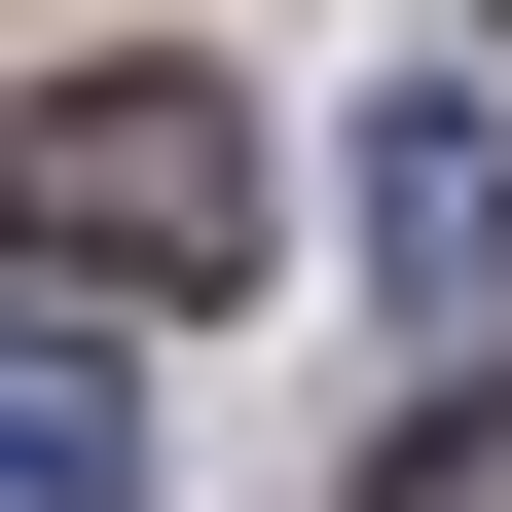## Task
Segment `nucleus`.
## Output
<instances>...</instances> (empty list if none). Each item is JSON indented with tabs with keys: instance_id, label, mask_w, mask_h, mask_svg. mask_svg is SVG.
Returning <instances> with one entry per match:
<instances>
[{
	"instance_id": "nucleus-1",
	"label": "nucleus",
	"mask_w": 512,
	"mask_h": 512,
	"mask_svg": "<svg viewBox=\"0 0 512 512\" xmlns=\"http://www.w3.org/2000/svg\"><path fill=\"white\" fill-rule=\"evenodd\" d=\"M0 256L37 293H220L256 256V110L220 74H37L0 110Z\"/></svg>"
},
{
	"instance_id": "nucleus-2",
	"label": "nucleus",
	"mask_w": 512,
	"mask_h": 512,
	"mask_svg": "<svg viewBox=\"0 0 512 512\" xmlns=\"http://www.w3.org/2000/svg\"><path fill=\"white\" fill-rule=\"evenodd\" d=\"M366 293H403V330L512 293V74H403V110H366Z\"/></svg>"
},
{
	"instance_id": "nucleus-3",
	"label": "nucleus",
	"mask_w": 512,
	"mask_h": 512,
	"mask_svg": "<svg viewBox=\"0 0 512 512\" xmlns=\"http://www.w3.org/2000/svg\"><path fill=\"white\" fill-rule=\"evenodd\" d=\"M0 512H147V366L74 293H0Z\"/></svg>"
},
{
	"instance_id": "nucleus-4",
	"label": "nucleus",
	"mask_w": 512,
	"mask_h": 512,
	"mask_svg": "<svg viewBox=\"0 0 512 512\" xmlns=\"http://www.w3.org/2000/svg\"><path fill=\"white\" fill-rule=\"evenodd\" d=\"M366 512H512V366H476V403H403V439H366Z\"/></svg>"
}]
</instances>
